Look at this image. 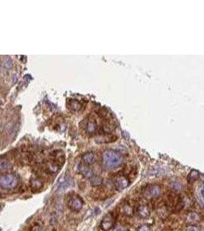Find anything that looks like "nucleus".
Returning a JSON list of instances; mask_svg holds the SVG:
<instances>
[{"label": "nucleus", "instance_id": "b1692460", "mask_svg": "<svg viewBox=\"0 0 204 231\" xmlns=\"http://www.w3.org/2000/svg\"><path fill=\"white\" fill-rule=\"evenodd\" d=\"M35 231H45L44 230H41V229H38V230H36Z\"/></svg>", "mask_w": 204, "mask_h": 231}, {"label": "nucleus", "instance_id": "4be33fe9", "mask_svg": "<svg viewBox=\"0 0 204 231\" xmlns=\"http://www.w3.org/2000/svg\"><path fill=\"white\" fill-rule=\"evenodd\" d=\"M182 187H183V186H182V184H180V183L175 182L173 184V188L175 189V190H181Z\"/></svg>", "mask_w": 204, "mask_h": 231}, {"label": "nucleus", "instance_id": "f3484780", "mask_svg": "<svg viewBox=\"0 0 204 231\" xmlns=\"http://www.w3.org/2000/svg\"><path fill=\"white\" fill-rule=\"evenodd\" d=\"M199 177V172L197 170H193L190 172V173L188 174L187 176V180L189 183L193 182L195 179H197Z\"/></svg>", "mask_w": 204, "mask_h": 231}, {"label": "nucleus", "instance_id": "0eeeda50", "mask_svg": "<svg viewBox=\"0 0 204 231\" xmlns=\"http://www.w3.org/2000/svg\"><path fill=\"white\" fill-rule=\"evenodd\" d=\"M12 169V165L10 161L4 157L0 158V172L7 173Z\"/></svg>", "mask_w": 204, "mask_h": 231}, {"label": "nucleus", "instance_id": "423d86ee", "mask_svg": "<svg viewBox=\"0 0 204 231\" xmlns=\"http://www.w3.org/2000/svg\"><path fill=\"white\" fill-rule=\"evenodd\" d=\"M78 170H79V173L84 177L88 178V179H91V178L94 176V171L92 170V169L90 168L88 165H85V164H80L78 166Z\"/></svg>", "mask_w": 204, "mask_h": 231}, {"label": "nucleus", "instance_id": "dca6fc26", "mask_svg": "<svg viewBox=\"0 0 204 231\" xmlns=\"http://www.w3.org/2000/svg\"><path fill=\"white\" fill-rule=\"evenodd\" d=\"M102 182H103V179L98 176H94L93 177L91 178V185L92 187H98L101 185Z\"/></svg>", "mask_w": 204, "mask_h": 231}, {"label": "nucleus", "instance_id": "39448f33", "mask_svg": "<svg viewBox=\"0 0 204 231\" xmlns=\"http://www.w3.org/2000/svg\"><path fill=\"white\" fill-rule=\"evenodd\" d=\"M114 224V220L111 214H108L104 217L101 223V228L104 231L111 230Z\"/></svg>", "mask_w": 204, "mask_h": 231}, {"label": "nucleus", "instance_id": "f257e3e1", "mask_svg": "<svg viewBox=\"0 0 204 231\" xmlns=\"http://www.w3.org/2000/svg\"><path fill=\"white\" fill-rule=\"evenodd\" d=\"M103 164L108 169H116L124 163V156L114 150H105L102 154Z\"/></svg>", "mask_w": 204, "mask_h": 231}, {"label": "nucleus", "instance_id": "1a4fd4ad", "mask_svg": "<svg viewBox=\"0 0 204 231\" xmlns=\"http://www.w3.org/2000/svg\"><path fill=\"white\" fill-rule=\"evenodd\" d=\"M30 187L33 192H38L41 190L43 187V184L41 180L38 178H32L30 180Z\"/></svg>", "mask_w": 204, "mask_h": 231}, {"label": "nucleus", "instance_id": "6ab92c4d", "mask_svg": "<svg viewBox=\"0 0 204 231\" xmlns=\"http://www.w3.org/2000/svg\"><path fill=\"white\" fill-rule=\"evenodd\" d=\"M12 60H11L10 58H6V60H5V67L6 68H11L12 67Z\"/></svg>", "mask_w": 204, "mask_h": 231}, {"label": "nucleus", "instance_id": "20e7f679", "mask_svg": "<svg viewBox=\"0 0 204 231\" xmlns=\"http://www.w3.org/2000/svg\"><path fill=\"white\" fill-rule=\"evenodd\" d=\"M114 185L117 190L122 191V190L128 188V187L129 186V181L124 176H117L114 179Z\"/></svg>", "mask_w": 204, "mask_h": 231}, {"label": "nucleus", "instance_id": "5701e85b", "mask_svg": "<svg viewBox=\"0 0 204 231\" xmlns=\"http://www.w3.org/2000/svg\"><path fill=\"white\" fill-rule=\"evenodd\" d=\"M124 212L126 214H128V215H131L132 214V210H131V208L130 207H128V206H127V207H124Z\"/></svg>", "mask_w": 204, "mask_h": 231}, {"label": "nucleus", "instance_id": "2eb2a0df", "mask_svg": "<svg viewBox=\"0 0 204 231\" xmlns=\"http://www.w3.org/2000/svg\"><path fill=\"white\" fill-rule=\"evenodd\" d=\"M160 192H161L160 191V188L157 185L153 186L150 189V193H151V196L152 197H157V196H159L160 194Z\"/></svg>", "mask_w": 204, "mask_h": 231}, {"label": "nucleus", "instance_id": "4468645a", "mask_svg": "<svg viewBox=\"0 0 204 231\" xmlns=\"http://www.w3.org/2000/svg\"><path fill=\"white\" fill-rule=\"evenodd\" d=\"M112 138H113L112 136L105 135V136L97 137L95 140H96L97 142H101V143H103V142H112V141H114V139H112Z\"/></svg>", "mask_w": 204, "mask_h": 231}, {"label": "nucleus", "instance_id": "aec40b11", "mask_svg": "<svg viewBox=\"0 0 204 231\" xmlns=\"http://www.w3.org/2000/svg\"><path fill=\"white\" fill-rule=\"evenodd\" d=\"M137 231H151V228L147 225H141L138 227Z\"/></svg>", "mask_w": 204, "mask_h": 231}, {"label": "nucleus", "instance_id": "f03ea898", "mask_svg": "<svg viewBox=\"0 0 204 231\" xmlns=\"http://www.w3.org/2000/svg\"><path fill=\"white\" fill-rule=\"evenodd\" d=\"M18 184V179L15 175L5 174L0 176V187L6 190L15 188Z\"/></svg>", "mask_w": 204, "mask_h": 231}, {"label": "nucleus", "instance_id": "9d476101", "mask_svg": "<svg viewBox=\"0 0 204 231\" xmlns=\"http://www.w3.org/2000/svg\"><path fill=\"white\" fill-rule=\"evenodd\" d=\"M85 126L86 131L89 134H93V133H96V131L98 130V125H97L96 122L93 119L88 121Z\"/></svg>", "mask_w": 204, "mask_h": 231}, {"label": "nucleus", "instance_id": "a211bd4d", "mask_svg": "<svg viewBox=\"0 0 204 231\" xmlns=\"http://www.w3.org/2000/svg\"><path fill=\"white\" fill-rule=\"evenodd\" d=\"M188 219H189L190 221H197V220L199 219V216L195 213H192L189 215L188 217Z\"/></svg>", "mask_w": 204, "mask_h": 231}, {"label": "nucleus", "instance_id": "412c9836", "mask_svg": "<svg viewBox=\"0 0 204 231\" xmlns=\"http://www.w3.org/2000/svg\"><path fill=\"white\" fill-rule=\"evenodd\" d=\"M186 231H200V227H197V226H189L186 228Z\"/></svg>", "mask_w": 204, "mask_h": 231}, {"label": "nucleus", "instance_id": "a878e982", "mask_svg": "<svg viewBox=\"0 0 204 231\" xmlns=\"http://www.w3.org/2000/svg\"><path fill=\"white\" fill-rule=\"evenodd\" d=\"M52 231H57L56 230H55V229H54V230H52Z\"/></svg>", "mask_w": 204, "mask_h": 231}, {"label": "nucleus", "instance_id": "9b49d317", "mask_svg": "<svg viewBox=\"0 0 204 231\" xmlns=\"http://www.w3.org/2000/svg\"><path fill=\"white\" fill-rule=\"evenodd\" d=\"M67 106L72 111H78L81 108V104L77 100H70L67 103Z\"/></svg>", "mask_w": 204, "mask_h": 231}, {"label": "nucleus", "instance_id": "7ed1b4c3", "mask_svg": "<svg viewBox=\"0 0 204 231\" xmlns=\"http://www.w3.org/2000/svg\"><path fill=\"white\" fill-rule=\"evenodd\" d=\"M67 205L71 210L77 212L82 209L84 202L80 196L77 195H72L68 199Z\"/></svg>", "mask_w": 204, "mask_h": 231}, {"label": "nucleus", "instance_id": "f8f14e48", "mask_svg": "<svg viewBox=\"0 0 204 231\" xmlns=\"http://www.w3.org/2000/svg\"><path fill=\"white\" fill-rule=\"evenodd\" d=\"M137 214L141 218H147L150 215V210L147 206H140L137 209Z\"/></svg>", "mask_w": 204, "mask_h": 231}, {"label": "nucleus", "instance_id": "ddd939ff", "mask_svg": "<svg viewBox=\"0 0 204 231\" xmlns=\"http://www.w3.org/2000/svg\"><path fill=\"white\" fill-rule=\"evenodd\" d=\"M197 196H198V200L200 204L204 205V184L199 186L198 190H197Z\"/></svg>", "mask_w": 204, "mask_h": 231}, {"label": "nucleus", "instance_id": "393cba45", "mask_svg": "<svg viewBox=\"0 0 204 231\" xmlns=\"http://www.w3.org/2000/svg\"><path fill=\"white\" fill-rule=\"evenodd\" d=\"M117 231H127V230H120V229H119V230H117Z\"/></svg>", "mask_w": 204, "mask_h": 231}, {"label": "nucleus", "instance_id": "6e6552de", "mask_svg": "<svg viewBox=\"0 0 204 231\" xmlns=\"http://www.w3.org/2000/svg\"><path fill=\"white\" fill-rule=\"evenodd\" d=\"M81 159H82L83 163L85 165H92L93 163H95V155L93 152H88L85 153L84 154L82 155L81 156Z\"/></svg>", "mask_w": 204, "mask_h": 231}]
</instances>
